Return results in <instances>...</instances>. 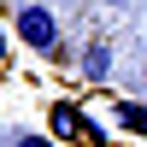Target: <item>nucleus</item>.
I'll return each instance as SVG.
<instances>
[{"label":"nucleus","mask_w":147,"mask_h":147,"mask_svg":"<svg viewBox=\"0 0 147 147\" xmlns=\"http://www.w3.org/2000/svg\"><path fill=\"white\" fill-rule=\"evenodd\" d=\"M112 124L124 129V136H141L147 141V100H141V94H118V100H112Z\"/></svg>","instance_id":"7ed1b4c3"},{"label":"nucleus","mask_w":147,"mask_h":147,"mask_svg":"<svg viewBox=\"0 0 147 147\" xmlns=\"http://www.w3.org/2000/svg\"><path fill=\"white\" fill-rule=\"evenodd\" d=\"M106 6H118V12H129V6H136V0H106Z\"/></svg>","instance_id":"423d86ee"},{"label":"nucleus","mask_w":147,"mask_h":147,"mask_svg":"<svg viewBox=\"0 0 147 147\" xmlns=\"http://www.w3.org/2000/svg\"><path fill=\"white\" fill-rule=\"evenodd\" d=\"M0 65H6V35H0Z\"/></svg>","instance_id":"0eeeda50"},{"label":"nucleus","mask_w":147,"mask_h":147,"mask_svg":"<svg viewBox=\"0 0 147 147\" xmlns=\"http://www.w3.org/2000/svg\"><path fill=\"white\" fill-rule=\"evenodd\" d=\"M12 30H18V41L30 47V53H59V12L47 6V0H24L18 12H12Z\"/></svg>","instance_id":"f257e3e1"},{"label":"nucleus","mask_w":147,"mask_h":147,"mask_svg":"<svg viewBox=\"0 0 147 147\" xmlns=\"http://www.w3.org/2000/svg\"><path fill=\"white\" fill-rule=\"evenodd\" d=\"M0 147H65V141H53V136H30V129H6Z\"/></svg>","instance_id":"39448f33"},{"label":"nucleus","mask_w":147,"mask_h":147,"mask_svg":"<svg viewBox=\"0 0 147 147\" xmlns=\"http://www.w3.org/2000/svg\"><path fill=\"white\" fill-rule=\"evenodd\" d=\"M82 77H88V82H106V77H112V41H106V35H94V41L82 47Z\"/></svg>","instance_id":"20e7f679"},{"label":"nucleus","mask_w":147,"mask_h":147,"mask_svg":"<svg viewBox=\"0 0 147 147\" xmlns=\"http://www.w3.org/2000/svg\"><path fill=\"white\" fill-rule=\"evenodd\" d=\"M53 141H71V147H112V136H106L100 124H88V112L71 100H53Z\"/></svg>","instance_id":"f03ea898"}]
</instances>
